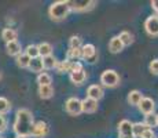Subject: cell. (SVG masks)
<instances>
[{"label": "cell", "mask_w": 158, "mask_h": 138, "mask_svg": "<svg viewBox=\"0 0 158 138\" xmlns=\"http://www.w3.org/2000/svg\"><path fill=\"white\" fill-rule=\"evenodd\" d=\"M148 127L144 123H133V137H142Z\"/></svg>", "instance_id": "cell-25"}, {"label": "cell", "mask_w": 158, "mask_h": 138, "mask_svg": "<svg viewBox=\"0 0 158 138\" xmlns=\"http://www.w3.org/2000/svg\"><path fill=\"white\" fill-rule=\"evenodd\" d=\"M123 48H124V43L121 42V39L118 38V36H114V38L109 42V50H110L113 54L120 53Z\"/></svg>", "instance_id": "cell-13"}, {"label": "cell", "mask_w": 158, "mask_h": 138, "mask_svg": "<svg viewBox=\"0 0 158 138\" xmlns=\"http://www.w3.org/2000/svg\"><path fill=\"white\" fill-rule=\"evenodd\" d=\"M144 124L147 126L148 128L153 127V126H157V116L154 115H147L144 119Z\"/></svg>", "instance_id": "cell-31"}, {"label": "cell", "mask_w": 158, "mask_h": 138, "mask_svg": "<svg viewBox=\"0 0 158 138\" xmlns=\"http://www.w3.org/2000/svg\"><path fill=\"white\" fill-rule=\"evenodd\" d=\"M120 138H135V137H123V136H120Z\"/></svg>", "instance_id": "cell-37"}, {"label": "cell", "mask_w": 158, "mask_h": 138, "mask_svg": "<svg viewBox=\"0 0 158 138\" xmlns=\"http://www.w3.org/2000/svg\"><path fill=\"white\" fill-rule=\"evenodd\" d=\"M48 134V124L44 123V122H37L35 124V128H33L32 137L35 138H43Z\"/></svg>", "instance_id": "cell-9"}, {"label": "cell", "mask_w": 158, "mask_h": 138, "mask_svg": "<svg viewBox=\"0 0 158 138\" xmlns=\"http://www.w3.org/2000/svg\"><path fill=\"white\" fill-rule=\"evenodd\" d=\"M95 6V2H88V0H83V2H70V8L74 11H87Z\"/></svg>", "instance_id": "cell-10"}, {"label": "cell", "mask_w": 158, "mask_h": 138, "mask_svg": "<svg viewBox=\"0 0 158 138\" xmlns=\"http://www.w3.org/2000/svg\"><path fill=\"white\" fill-rule=\"evenodd\" d=\"M6 127H7V122H6L4 116L0 115V133H3L6 130Z\"/></svg>", "instance_id": "cell-34"}, {"label": "cell", "mask_w": 158, "mask_h": 138, "mask_svg": "<svg viewBox=\"0 0 158 138\" xmlns=\"http://www.w3.org/2000/svg\"><path fill=\"white\" fill-rule=\"evenodd\" d=\"M80 70H84L83 69V65H81L80 62H72V65H70V73L80 72Z\"/></svg>", "instance_id": "cell-32"}, {"label": "cell", "mask_w": 158, "mask_h": 138, "mask_svg": "<svg viewBox=\"0 0 158 138\" xmlns=\"http://www.w3.org/2000/svg\"><path fill=\"white\" fill-rule=\"evenodd\" d=\"M157 126H158V115H157Z\"/></svg>", "instance_id": "cell-39"}, {"label": "cell", "mask_w": 158, "mask_h": 138, "mask_svg": "<svg viewBox=\"0 0 158 138\" xmlns=\"http://www.w3.org/2000/svg\"><path fill=\"white\" fill-rule=\"evenodd\" d=\"M39 51H40V57L44 58V57H48V55H51L52 53V46L50 44V43H40L39 44Z\"/></svg>", "instance_id": "cell-21"}, {"label": "cell", "mask_w": 158, "mask_h": 138, "mask_svg": "<svg viewBox=\"0 0 158 138\" xmlns=\"http://www.w3.org/2000/svg\"><path fill=\"white\" fill-rule=\"evenodd\" d=\"M101 83L105 87H115V86L120 84V76L118 73L113 69H107L101 75Z\"/></svg>", "instance_id": "cell-3"}, {"label": "cell", "mask_w": 158, "mask_h": 138, "mask_svg": "<svg viewBox=\"0 0 158 138\" xmlns=\"http://www.w3.org/2000/svg\"><path fill=\"white\" fill-rule=\"evenodd\" d=\"M30 60H32V58H30L29 55H26L25 53H22L21 55H18V57H17V65L19 66V68H29Z\"/></svg>", "instance_id": "cell-22"}, {"label": "cell", "mask_w": 158, "mask_h": 138, "mask_svg": "<svg viewBox=\"0 0 158 138\" xmlns=\"http://www.w3.org/2000/svg\"><path fill=\"white\" fill-rule=\"evenodd\" d=\"M70 2H65V0H58V2L52 3L48 8V15L51 20L54 21H62L68 17L69 11H70Z\"/></svg>", "instance_id": "cell-2"}, {"label": "cell", "mask_w": 158, "mask_h": 138, "mask_svg": "<svg viewBox=\"0 0 158 138\" xmlns=\"http://www.w3.org/2000/svg\"><path fill=\"white\" fill-rule=\"evenodd\" d=\"M17 138H28V137H21V136H17Z\"/></svg>", "instance_id": "cell-38"}, {"label": "cell", "mask_w": 158, "mask_h": 138, "mask_svg": "<svg viewBox=\"0 0 158 138\" xmlns=\"http://www.w3.org/2000/svg\"><path fill=\"white\" fill-rule=\"evenodd\" d=\"M37 83L39 86H51V76L45 72H41L37 76Z\"/></svg>", "instance_id": "cell-26"}, {"label": "cell", "mask_w": 158, "mask_h": 138, "mask_svg": "<svg viewBox=\"0 0 158 138\" xmlns=\"http://www.w3.org/2000/svg\"><path fill=\"white\" fill-rule=\"evenodd\" d=\"M70 65H72V62L70 61H62V62H58V65H56V70L59 73H63V72H70Z\"/></svg>", "instance_id": "cell-27"}, {"label": "cell", "mask_w": 158, "mask_h": 138, "mask_svg": "<svg viewBox=\"0 0 158 138\" xmlns=\"http://www.w3.org/2000/svg\"><path fill=\"white\" fill-rule=\"evenodd\" d=\"M118 133L123 137H133V123L129 120H121L118 124Z\"/></svg>", "instance_id": "cell-8"}, {"label": "cell", "mask_w": 158, "mask_h": 138, "mask_svg": "<svg viewBox=\"0 0 158 138\" xmlns=\"http://www.w3.org/2000/svg\"><path fill=\"white\" fill-rule=\"evenodd\" d=\"M87 97L91 98V100H95V101H99L101 98L103 97V90L101 86L98 84H92L88 87L87 90Z\"/></svg>", "instance_id": "cell-11"}, {"label": "cell", "mask_w": 158, "mask_h": 138, "mask_svg": "<svg viewBox=\"0 0 158 138\" xmlns=\"http://www.w3.org/2000/svg\"><path fill=\"white\" fill-rule=\"evenodd\" d=\"M98 110V101L91 100V98H85L83 100V112L84 113H94Z\"/></svg>", "instance_id": "cell-12"}, {"label": "cell", "mask_w": 158, "mask_h": 138, "mask_svg": "<svg viewBox=\"0 0 158 138\" xmlns=\"http://www.w3.org/2000/svg\"><path fill=\"white\" fill-rule=\"evenodd\" d=\"M156 137V134H154V131L151 130V128H148V130H146L143 133V136H142L140 138H154Z\"/></svg>", "instance_id": "cell-35"}, {"label": "cell", "mask_w": 158, "mask_h": 138, "mask_svg": "<svg viewBox=\"0 0 158 138\" xmlns=\"http://www.w3.org/2000/svg\"><path fill=\"white\" fill-rule=\"evenodd\" d=\"M69 47L70 48H81V39L78 36H72L69 40Z\"/></svg>", "instance_id": "cell-30"}, {"label": "cell", "mask_w": 158, "mask_h": 138, "mask_svg": "<svg viewBox=\"0 0 158 138\" xmlns=\"http://www.w3.org/2000/svg\"><path fill=\"white\" fill-rule=\"evenodd\" d=\"M150 72L154 75H158V60H153L150 62Z\"/></svg>", "instance_id": "cell-33"}, {"label": "cell", "mask_w": 158, "mask_h": 138, "mask_svg": "<svg viewBox=\"0 0 158 138\" xmlns=\"http://www.w3.org/2000/svg\"><path fill=\"white\" fill-rule=\"evenodd\" d=\"M39 96L43 100H48L54 96V88L51 86H39Z\"/></svg>", "instance_id": "cell-18"}, {"label": "cell", "mask_w": 158, "mask_h": 138, "mask_svg": "<svg viewBox=\"0 0 158 138\" xmlns=\"http://www.w3.org/2000/svg\"><path fill=\"white\" fill-rule=\"evenodd\" d=\"M43 64H44V69H54V68H56L58 61L55 60L54 55H48V57L43 58Z\"/></svg>", "instance_id": "cell-23"}, {"label": "cell", "mask_w": 158, "mask_h": 138, "mask_svg": "<svg viewBox=\"0 0 158 138\" xmlns=\"http://www.w3.org/2000/svg\"><path fill=\"white\" fill-rule=\"evenodd\" d=\"M154 108H156V104H154V101L151 100V98H148V97H144L143 100L140 101V104H139V109H140V112L144 113L146 116L153 115Z\"/></svg>", "instance_id": "cell-6"}, {"label": "cell", "mask_w": 158, "mask_h": 138, "mask_svg": "<svg viewBox=\"0 0 158 138\" xmlns=\"http://www.w3.org/2000/svg\"><path fill=\"white\" fill-rule=\"evenodd\" d=\"M118 38L121 39V42L124 43V46H129L131 43L133 42V38H132V35H131L129 32H127V30H124V32H121Z\"/></svg>", "instance_id": "cell-28"}, {"label": "cell", "mask_w": 158, "mask_h": 138, "mask_svg": "<svg viewBox=\"0 0 158 138\" xmlns=\"http://www.w3.org/2000/svg\"><path fill=\"white\" fill-rule=\"evenodd\" d=\"M2 39L6 43H11V42H17V32L11 28H4L2 32Z\"/></svg>", "instance_id": "cell-16"}, {"label": "cell", "mask_w": 158, "mask_h": 138, "mask_svg": "<svg viewBox=\"0 0 158 138\" xmlns=\"http://www.w3.org/2000/svg\"><path fill=\"white\" fill-rule=\"evenodd\" d=\"M35 120H33V115L29 109H18L17 115H15V123H14V131L17 136L21 137H29L32 136L33 128H35Z\"/></svg>", "instance_id": "cell-1"}, {"label": "cell", "mask_w": 158, "mask_h": 138, "mask_svg": "<svg viewBox=\"0 0 158 138\" xmlns=\"http://www.w3.org/2000/svg\"><path fill=\"white\" fill-rule=\"evenodd\" d=\"M80 58H83L81 48H70L68 51V61H70V62H78Z\"/></svg>", "instance_id": "cell-20"}, {"label": "cell", "mask_w": 158, "mask_h": 138, "mask_svg": "<svg viewBox=\"0 0 158 138\" xmlns=\"http://www.w3.org/2000/svg\"><path fill=\"white\" fill-rule=\"evenodd\" d=\"M81 53H83V60L94 62L96 58V48L94 44H84L81 47Z\"/></svg>", "instance_id": "cell-7"}, {"label": "cell", "mask_w": 158, "mask_h": 138, "mask_svg": "<svg viewBox=\"0 0 158 138\" xmlns=\"http://www.w3.org/2000/svg\"><path fill=\"white\" fill-rule=\"evenodd\" d=\"M143 96H142V93L140 91H138V90H132V91H129V94H128V102L131 104V105H138L139 106V104H140V101L143 100Z\"/></svg>", "instance_id": "cell-17"}, {"label": "cell", "mask_w": 158, "mask_h": 138, "mask_svg": "<svg viewBox=\"0 0 158 138\" xmlns=\"http://www.w3.org/2000/svg\"><path fill=\"white\" fill-rule=\"evenodd\" d=\"M6 50H7V54L8 55H13V57H18L22 53V48H21V44L18 42H11V43H7L6 44Z\"/></svg>", "instance_id": "cell-14"}, {"label": "cell", "mask_w": 158, "mask_h": 138, "mask_svg": "<svg viewBox=\"0 0 158 138\" xmlns=\"http://www.w3.org/2000/svg\"><path fill=\"white\" fill-rule=\"evenodd\" d=\"M87 79V73L84 70H80V72H74L70 73V80L74 83V84H83Z\"/></svg>", "instance_id": "cell-19"}, {"label": "cell", "mask_w": 158, "mask_h": 138, "mask_svg": "<svg viewBox=\"0 0 158 138\" xmlns=\"http://www.w3.org/2000/svg\"><path fill=\"white\" fill-rule=\"evenodd\" d=\"M151 7H153L154 10L158 13V0H154V2H151Z\"/></svg>", "instance_id": "cell-36"}, {"label": "cell", "mask_w": 158, "mask_h": 138, "mask_svg": "<svg viewBox=\"0 0 158 138\" xmlns=\"http://www.w3.org/2000/svg\"><path fill=\"white\" fill-rule=\"evenodd\" d=\"M29 69L32 70V72H36L40 75L41 70L44 69V64H43V58L39 57V58H33V60H30V64H29Z\"/></svg>", "instance_id": "cell-15"}, {"label": "cell", "mask_w": 158, "mask_h": 138, "mask_svg": "<svg viewBox=\"0 0 158 138\" xmlns=\"http://www.w3.org/2000/svg\"><path fill=\"white\" fill-rule=\"evenodd\" d=\"M10 109H11V105H10V102H8V100L4 97H0V115L8 112Z\"/></svg>", "instance_id": "cell-29"}, {"label": "cell", "mask_w": 158, "mask_h": 138, "mask_svg": "<svg viewBox=\"0 0 158 138\" xmlns=\"http://www.w3.org/2000/svg\"><path fill=\"white\" fill-rule=\"evenodd\" d=\"M25 54L29 55L30 58H39L40 57V51H39V46H35V44H29L25 50Z\"/></svg>", "instance_id": "cell-24"}, {"label": "cell", "mask_w": 158, "mask_h": 138, "mask_svg": "<svg viewBox=\"0 0 158 138\" xmlns=\"http://www.w3.org/2000/svg\"><path fill=\"white\" fill-rule=\"evenodd\" d=\"M144 29L148 35L158 36V15H151V17H148L146 20Z\"/></svg>", "instance_id": "cell-5"}, {"label": "cell", "mask_w": 158, "mask_h": 138, "mask_svg": "<svg viewBox=\"0 0 158 138\" xmlns=\"http://www.w3.org/2000/svg\"><path fill=\"white\" fill-rule=\"evenodd\" d=\"M65 109L68 113H70L72 116H78L83 112V101H80L77 97H72L66 101Z\"/></svg>", "instance_id": "cell-4"}]
</instances>
